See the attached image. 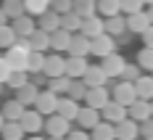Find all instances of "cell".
I'll return each mask as SVG.
<instances>
[{
    "mask_svg": "<svg viewBox=\"0 0 153 140\" xmlns=\"http://www.w3.org/2000/svg\"><path fill=\"white\" fill-rule=\"evenodd\" d=\"M42 130H45L48 138H66V135H69V130H71V122L56 111V114H48V122H45Z\"/></svg>",
    "mask_w": 153,
    "mask_h": 140,
    "instance_id": "obj_1",
    "label": "cell"
},
{
    "mask_svg": "<svg viewBox=\"0 0 153 140\" xmlns=\"http://www.w3.org/2000/svg\"><path fill=\"white\" fill-rule=\"evenodd\" d=\"M114 50H116V37H111L108 32H100V34L90 37V53H92V56L103 58V56L114 53Z\"/></svg>",
    "mask_w": 153,
    "mask_h": 140,
    "instance_id": "obj_2",
    "label": "cell"
},
{
    "mask_svg": "<svg viewBox=\"0 0 153 140\" xmlns=\"http://www.w3.org/2000/svg\"><path fill=\"white\" fill-rule=\"evenodd\" d=\"M111 98L122 106H129L135 98H137V90H135V82H127V79H116V85L111 87Z\"/></svg>",
    "mask_w": 153,
    "mask_h": 140,
    "instance_id": "obj_3",
    "label": "cell"
},
{
    "mask_svg": "<svg viewBox=\"0 0 153 140\" xmlns=\"http://www.w3.org/2000/svg\"><path fill=\"white\" fill-rule=\"evenodd\" d=\"M58 98H61L58 93H53L50 87H45V90H40V95H37L34 109L40 111L42 116H48V114H56V111H58Z\"/></svg>",
    "mask_w": 153,
    "mask_h": 140,
    "instance_id": "obj_4",
    "label": "cell"
},
{
    "mask_svg": "<svg viewBox=\"0 0 153 140\" xmlns=\"http://www.w3.org/2000/svg\"><path fill=\"white\" fill-rule=\"evenodd\" d=\"M108 101H111V90H108L106 85L87 87V93H85V103H87V106H92V109H103Z\"/></svg>",
    "mask_w": 153,
    "mask_h": 140,
    "instance_id": "obj_5",
    "label": "cell"
},
{
    "mask_svg": "<svg viewBox=\"0 0 153 140\" xmlns=\"http://www.w3.org/2000/svg\"><path fill=\"white\" fill-rule=\"evenodd\" d=\"M19 122H21V127H24V132H32V135H34V132H40V130L45 127L42 114H40L37 109H29V106L24 109V114H21V119H19Z\"/></svg>",
    "mask_w": 153,
    "mask_h": 140,
    "instance_id": "obj_6",
    "label": "cell"
},
{
    "mask_svg": "<svg viewBox=\"0 0 153 140\" xmlns=\"http://www.w3.org/2000/svg\"><path fill=\"white\" fill-rule=\"evenodd\" d=\"M124 63H127V61L114 50V53L103 56V63H100V66H103V71L108 74V79H119V77H122V71H124Z\"/></svg>",
    "mask_w": 153,
    "mask_h": 140,
    "instance_id": "obj_7",
    "label": "cell"
},
{
    "mask_svg": "<svg viewBox=\"0 0 153 140\" xmlns=\"http://www.w3.org/2000/svg\"><path fill=\"white\" fill-rule=\"evenodd\" d=\"M100 119H103L100 109H92V106H87V103H85V106L79 109V114H76V124L85 127V130H92V127L98 124Z\"/></svg>",
    "mask_w": 153,
    "mask_h": 140,
    "instance_id": "obj_8",
    "label": "cell"
},
{
    "mask_svg": "<svg viewBox=\"0 0 153 140\" xmlns=\"http://www.w3.org/2000/svg\"><path fill=\"white\" fill-rule=\"evenodd\" d=\"M140 135V122H135L132 116H124L122 122H116V138L119 140H135Z\"/></svg>",
    "mask_w": 153,
    "mask_h": 140,
    "instance_id": "obj_9",
    "label": "cell"
},
{
    "mask_svg": "<svg viewBox=\"0 0 153 140\" xmlns=\"http://www.w3.org/2000/svg\"><path fill=\"white\" fill-rule=\"evenodd\" d=\"M127 116H132L135 122H143V119H148L151 116V101H145V98H135L129 106H127Z\"/></svg>",
    "mask_w": 153,
    "mask_h": 140,
    "instance_id": "obj_10",
    "label": "cell"
},
{
    "mask_svg": "<svg viewBox=\"0 0 153 140\" xmlns=\"http://www.w3.org/2000/svg\"><path fill=\"white\" fill-rule=\"evenodd\" d=\"M87 56H69L66 58V77H71V79H79V77H85V71H87Z\"/></svg>",
    "mask_w": 153,
    "mask_h": 140,
    "instance_id": "obj_11",
    "label": "cell"
},
{
    "mask_svg": "<svg viewBox=\"0 0 153 140\" xmlns=\"http://www.w3.org/2000/svg\"><path fill=\"white\" fill-rule=\"evenodd\" d=\"M71 34H74V32L63 29V27H58L56 32H50V50L66 53V50H69V42H71Z\"/></svg>",
    "mask_w": 153,
    "mask_h": 140,
    "instance_id": "obj_12",
    "label": "cell"
},
{
    "mask_svg": "<svg viewBox=\"0 0 153 140\" xmlns=\"http://www.w3.org/2000/svg\"><path fill=\"white\" fill-rule=\"evenodd\" d=\"M85 85L87 87H98V85H108V74L103 71V66L100 63H90L87 66V71H85Z\"/></svg>",
    "mask_w": 153,
    "mask_h": 140,
    "instance_id": "obj_13",
    "label": "cell"
},
{
    "mask_svg": "<svg viewBox=\"0 0 153 140\" xmlns=\"http://www.w3.org/2000/svg\"><path fill=\"white\" fill-rule=\"evenodd\" d=\"M151 27V19L145 11H137V13H127V32L132 34H143V32Z\"/></svg>",
    "mask_w": 153,
    "mask_h": 140,
    "instance_id": "obj_14",
    "label": "cell"
},
{
    "mask_svg": "<svg viewBox=\"0 0 153 140\" xmlns=\"http://www.w3.org/2000/svg\"><path fill=\"white\" fill-rule=\"evenodd\" d=\"M66 53H69V56H90V37L82 34V32H74Z\"/></svg>",
    "mask_w": 153,
    "mask_h": 140,
    "instance_id": "obj_15",
    "label": "cell"
},
{
    "mask_svg": "<svg viewBox=\"0 0 153 140\" xmlns=\"http://www.w3.org/2000/svg\"><path fill=\"white\" fill-rule=\"evenodd\" d=\"M48 77H58V74H66V58H61V53L53 50V56H45V66H42Z\"/></svg>",
    "mask_w": 153,
    "mask_h": 140,
    "instance_id": "obj_16",
    "label": "cell"
},
{
    "mask_svg": "<svg viewBox=\"0 0 153 140\" xmlns=\"http://www.w3.org/2000/svg\"><path fill=\"white\" fill-rule=\"evenodd\" d=\"M82 34H87V37H95V34H100V32H106V19L100 13H92L87 16L85 21H82Z\"/></svg>",
    "mask_w": 153,
    "mask_h": 140,
    "instance_id": "obj_17",
    "label": "cell"
},
{
    "mask_svg": "<svg viewBox=\"0 0 153 140\" xmlns=\"http://www.w3.org/2000/svg\"><path fill=\"white\" fill-rule=\"evenodd\" d=\"M13 21V29L19 37H29L32 32L37 29V21H34V16L32 13H21V16H16V19H11Z\"/></svg>",
    "mask_w": 153,
    "mask_h": 140,
    "instance_id": "obj_18",
    "label": "cell"
},
{
    "mask_svg": "<svg viewBox=\"0 0 153 140\" xmlns=\"http://www.w3.org/2000/svg\"><path fill=\"white\" fill-rule=\"evenodd\" d=\"M79 101H74V98H69V95H61L58 98V114L61 116H66L69 122H76V114H79Z\"/></svg>",
    "mask_w": 153,
    "mask_h": 140,
    "instance_id": "obj_19",
    "label": "cell"
},
{
    "mask_svg": "<svg viewBox=\"0 0 153 140\" xmlns=\"http://www.w3.org/2000/svg\"><path fill=\"white\" fill-rule=\"evenodd\" d=\"M90 138H95V140H114L116 138V124L108 122V119H100V122L90 130Z\"/></svg>",
    "mask_w": 153,
    "mask_h": 140,
    "instance_id": "obj_20",
    "label": "cell"
},
{
    "mask_svg": "<svg viewBox=\"0 0 153 140\" xmlns=\"http://www.w3.org/2000/svg\"><path fill=\"white\" fill-rule=\"evenodd\" d=\"M100 114H103V119H108V122H114V124H116V122H122L124 116H127V106L116 103V101L111 98V101H108L106 106L100 109Z\"/></svg>",
    "mask_w": 153,
    "mask_h": 140,
    "instance_id": "obj_21",
    "label": "cell"
},
{
    "mask_svg": "<svg viewBox=\"0 0 153 140\" xmlns=\"http://www.w3.org/2000/svg\"><path fill=\"white\" fill-rule=\"evenodd\" d=\"M27 40H29V50H42L45 53L48 48H50V32H45L42 27H37Z\"/></svg>",
    "mask_w": 153,
    "mask_h": 140,
    "instance_id": "obj_22",
    "label": "cell"
},
{
    "mask_svg": "<svg viewBox=\"0 0 153 140\" xmlns=\"http://www.w3.org/2000/svg\"><path fill=\"white\" fill-rule=\"evenodd\" d=\"M37 27H42L45 32H56L58 27H61V13L53 11V8H48L45 13L37 16Z\"/></svg>",
    "mask_w": 153,
    "mask_h": 140,
    "instance_id": "obj_23",
    "label": "cell"
},
{
    "mask_svg": "<svg viewBox=\"0 0 153 140\" xmlns=\"http://www.w3.org/2000/svg\"><path fill=\"white\" fill-rule=\"evenodd\" d=\"M37 95H40V85H34V82H27V85H21V87L16 90V98H19L24 106H34Z\"/></svg>",
    "mask_w": 153,
    "mask_h": 140,
    "instance_id": "obj_24",
    "label": "cell"
},
{
    "mask_svg": "<svg viewBox=\"0 0 153 140\" xmlns=\"http://www.w3.org/2000/svg\"><path fill=\"white\" fill-rule=\"evenodd\" d=\"M0 135H3L5 140H21L27 132H24L21 122H16V119H5V122H3V127H0Z\"/></svg>",
    "mask_w": 153,
    "mask_h": 140,
    "instance_id": "obj_25",
    "label": "cell"
},
{
    "mask_svg": "<svg viewBox=\"0 0 153 140\" xmlns=\"http://www.w3.org/2000/svg\"><path fill=\"white\" fill-rule=\"evenodd\" d=\"M106 32L111 37H122L127 32V16L116 13V16H106Z\"/></svg>",
    "mask_w": 153,
    "mask_h": 140,
    "instance_id": "obj_26",
    "label": "cell"
},
{
    "mask_svg": "<svg viewBox=\"0 0 153 140\" xmlns=\"http://www.w3.org/2000/svg\"><path fill=\"white\" fill-rule=\"evenodd\" d=\"M24 109H27V106H24V103H21V101H19V98H11V101H5V103H3V116H5V119H16V122H19V119H21V114H24Z\"/></svg>",
    "mask_w": 153,
    "mask_h": 140,
    "instance_id": "obj_27",
    "label": "cell"
},
{
    "mask_svg": "<svg viewBox=\"0 0 153 140\" xmlns=\"http://www.w3.org/2000/svg\"><path fill=\"white\" fill-rule=\"evenodd\" d=\"M135 90H137L140 98H145V101H153V77H151V74H145V77H137V79H135Z\"/></svg>",
    "mask_w": 153,
    "mask_h": 140,
    "instance_id": "obj_28",
    "label": "cell"
},
{
    "mask_svg": "<svg viewBox=\"0 0 153 140\" xmlns=\"http://www.w3.org/2000/svg\"><path fill=\"white\" fill-rule=\"evenodd\" d=\"M82 21H85V19L76 13L74 8H71L69 13H61V27H63V29H69V32H79V29H82Z\"/></svg>",
    "mask_w": 153,
    "mask_h": 140,
    "instance_id": "obj_29",
    "label": "cell"
},
{
    "mask_svg": "<svg viewBox=\"0 0 153 140\" xmlns=\"http://www.w3.org/2000/svg\"><path fill=\"white\" fill-rule=\"evenodd\" d=\"M29 82V71H24V69H13L11 74H8V79H5V87H11V90H19L21 85H27Z\"/></svg>",
    "mask_w": 153,
    "mask_h": 140,
    "instance_id": "obj_30",
    "label": "cell"
},
{
    "mask_svg": "<svg viewBox=\"0 0 153 140\" xmlns=\"http://www.w3.org/2000/svg\"><path fill=\"white\" fill-rule=\"evenodd\" d=\"M98 13L103 16V19L122 13V0H98Z\"/></svg>",
    "mask_w": 153,
    "mask_h": 140,
    "instance_id": "obj_31",
    "label": "cell"
},
{
    "mask_svg": "<svg viewBox=\"0 0 153 140\" xmlns=\"http://www.w3.org/2000/svg\"><path fill=\"white\" fill-rule=\"evenodd\" d=\"M16 40H19V34H16L13 24H0V48H5V50H8Z\"/></svg>",
    "mask_w": 153,
    "mask_h": 140,
    "instance_id": "obj_32",
    "label": "cell"
},
{
    "mask_svg": "<svg viewBox=\"0 0 153 140\" xmlns=\"http://www.w3.org/2000/svg\"><path fill=\"white\" fill-rule=\"evenodd\" d=\"M42 66H45V53H42V50H29L27 71H29V74H37V71H42Z\"/></svg>",
    "mask_w": 153,
    "mask_h": 140,
    "instance_id": "obj_33",
    "label": "cell"
},
{
    "mask_svg": "<svg viewBox=\"0 0 153 140\" xmlns=\"http://www.w3.org/2000/svg\"><path fill=\"white\" fill-rule=\"evenodd\" d=\"M69 85H71V77H66V74H58V77H50V79H48V87H50L53 93H58V95H66Z\"/></svg>",
    "mask_w": 153,
    "mask_h": 140,
    "instance_id": "obj_34",
    "label": "cell"
},
{
    "mask_svg": "<svg viewBox=\"0 0 153 140\" xmlns=\"http://www.w3.org/2000/svg\"><path fill=\"white\" fill-rule=\"evenodd\" d=\"M74 11L82 19H87V16L98 13V0H74Z\"/></svg>",
    "mask_w": 153,
    "mask_h": 140,
    "instance_id": "obj_35",
    "label": "cell"
},
{
    "mask_svg": "<svg viewBox=\"0 0 153 140\" xmlns=\"http://www.w3.org/2000/svg\"><path fill=\"white\" fill-rule=\"evenodd\" d=\"M85 93H87V85H85V79H71V85H69V90L66 95L69 98H74V101H85Z\"/></svg>",
    "mask_w": 153,
    "mask_h": 140,
    "instance_id": "obj_36",
    "label": "cell"
},
{
    "mask_svg": "<svg viewBox=\"0 0 153 140\" xmlns=\"http://www.w3.org/2000/svg\"><path fill=\"white\" fill-rule=\"evenodd\" d=\"M5 13H8V19H16V16L27 13L24 11V0H3V5H0Z\"/></svg>",
    "mask_w": 153,
    "mask_h": 140,
    "instance_id": "obj_37",
    "label": "cell"
},
{
    "mask_svg": "<svg viewBox=\"0 0 153 140\" xmlns=\"http://www.w3.org/2000/svg\"><path fill=\"white\" fill-rule=\"evenodd\" d=\"M50 8V0H24V11L32 16H40Z\"/></svg>",
    "mask_w": 153,
    "mask_h": 140,
    "instance_id": "obj_38",
    "label": "cell"
},
{
    "mask_svg": "<svg viewBox=\"0 0 153 140\" xmlns=\"http://www.w3.org/2000/svg\"><path fill=\"white\" fill-rule=\"evenodd\" d=\"M137 63H140V69H145V71H153V48H143L137 53Z\"/></svg>",
    "mask_w": 153,
    "mask_h": 140,
    "instance_id": "obj_39",
    "label": "cell"
},
{
    "mask_svg": "<svg viewBox=\"0 0 153 140\" xmlns=\"http://www.w3.org/2000/svg\"><path fill=\"white\" fill-rule=\"evenodd\" d=\"M145 8V0H122V13H137Z\"/></svg>",
    "mask_w": 153,
    "mask_h": 140,
    "instance_id": "obj_40",
    "label": "cell"
},
{
    "mask_svg": "<svg viewBox=\"0 0 153 140\" xmlns=\"http://www.w3.org/2000/svg\"><path fill=\"white\" fill-rule=\"evenodd\" d=\"M140 77V63L135 66V63H124V71L119 79H127V82H135V79Z\"/></svg>",
    "mask_w": 153,
    "mask_h": 140,
    "instance_id": "obj_41",
    "label": "cell"
},
{
    "mask_svg": "<svg viewBox=\"0 0 153 140\" xmlns=\"http://www.w3.org/2000/svg\"><path fill=\"white\" fill-rule=\"evenodd\" d=\"M50 8L58 11V13H69L74 8V0H50Z\"/></svg>",
    "mask_w": 153,
    "mask_h": 140,
    "instance_id": "obj_42",
    "label": "cell"
},
{
    "mask_svg": "<svg viewBox=\"0 0 153 140\" xmlns=\"http://www.w3.org/2000/svg\"><path fill=\"white\" fill-rule=\"evenodd\" d=\"M140 135L148 138V140H153V116H148V119L140 122Z\"/></svg>",
    "mask_w": 153,
    "mask_h": 140,
    "instance_id": "obj_43",
    "label": "cell"
},
{
    "mask_svg": "<svg viewBox=\"0 0 153 140\" xmlns=\"http://www.w3.org/2000/svg\"><path fill=\"white\" fill-rule=\"evenodd\" d=\"M11 71H13V69H11V63H8V58H0V82H5Z\"/></svg>",
    "mask_w": 153,
    "mask_h": 140,
    "instance_id": "obj_44",
    "label": "cell"
},
{
    "mask_svg": "<svg viewBox=\"0 0 153 140\" xmlns=\"http://www.w3.org/2000/svg\"><path fill=\"white\" fill-rule=\"evenodd\" d=\"M140 37H143V42H145V45H148V48H153V24H151V27H148V29H145V32H143Z\"/></svg>",
    "mask_w": 153,
    "mask_h": 140,
    "instance_id": "obj_45",
    "label": "cell"
},
{
    "mask_svg": "<svg viewBox=\"0 0 153 140\" xmlns=\"http://www.w3.org/2000/svg\"><path fill=\"white\" fill-rule=\"evenodd\" d=\"M66 138H71V140H85V138H87V132H85V130H69V135H66Z\"/></svg>",
    "mask_w": 153,
    "mask_h": 140,
    "instance_id": "obj_46",
    "label": "cell"
},
{
    "mask_svg": "<svg viewBox=\"0 0 153 140\" xmlns=\"http://www.w3.org/2000/svg\"><path fill=\"white\" fill-rule=\"evenodd\" d=\"M8 21H11V19H8V13H5V11L0 8V24H8Z\"/></svg>",
    "mask_w": 153,
    "mask_h": 140,
    "instance_id": "obj_47",
    "label": "cell"
},
{
    "mask_svg": "<svg viewBox=\"0 0 153 140\" xmlns=\"http://www.w3.org/2000/svg\"><path fill=\"white\" fill-rule=\"evenodd\" d=\"M145 13H148V19H151V24H153V3L148 5V11H145Z\"/></svg>",
    "mask_w": 153,
    "mask_h": 140,
    "instance_id": "obj_48",
    "label": "cell"
},
{
    "mask_svg": "<svg viewBox=\"0 0 153 140\" xmlns=\"http://www.w3.org/2000/svg\"><path fill=\"white\" fill-rule=\"evenodd\" d=\"M3 122H5V116H3V111H0V127H3Z\"/></svg>",
    "mask_w": 153,
    "mask_h": 140,
    "instance_id": "obj_49",
    "label": "cell"
},
{
    "mask_svg": "<svg viewBox=\"0 0 153 140\" xmlns=\"http://www.w3.org/2000/svg\"><path fill=\"white\" fill-rule=\"evenodd\" d=\"M3 87H5V82H0V93H3Z\"/></svg>",
    "mask_w": 153,
    "mask_h": 140,
    "instance_id": "obj_50",
    "label": "cell"
},
{
    "mask_svg": "<svg viewBox=\"0 0 153 140\" xmlns=\"http://www.w3.org/2000/svg\"><path fill=\"white\" fill-rule=\"evenodd\" d=\"M151 116H153V101H151Z\"/></svg>",
    "mask_w": 153,
    "mask_h": 140,
    "instance_id": "obj_51",
    "label": "cell"
},
{
    "mask_svg": "<svg viewBox=\"0 0 153 140\" xmlns=\"http://www.w3.org/2000/svg\"><path fill=\"white\" fill-rule=\"evenodd\" d=\"M151 3H153V0H145V5H151Z\"/></svg>",
    "mask_w": 153,
    "mask_h": 140,
    "instance_id": "obj_52",
    "label": "cell"
}]
</instances>
